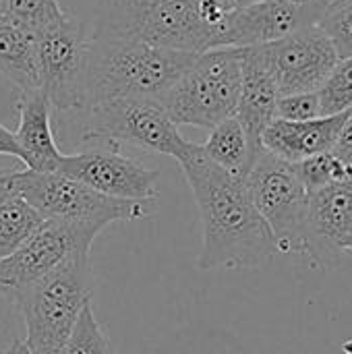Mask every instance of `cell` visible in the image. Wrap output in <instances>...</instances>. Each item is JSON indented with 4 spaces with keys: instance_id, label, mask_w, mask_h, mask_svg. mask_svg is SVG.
<instances>
[{
    "instance_id": "26",
    "label": "cell",
    "mask_w": 352,
    "mask_h": 354,
    "mask_svg": "<svg viewBox=\"0 0 352 354\" xmlns=\"http://www.w3.org/2000/svg\"><path fill=\"white\" fill-rule=\"evenodd\" d=\"M319 116H322V106H319L317 91L290 93V95H280L278 97L276 118L303 122V120H313V118H319Z\"/></svg>"
},
{
    "instance_id": "33",
    "label": "cell",
    "mask_w": 352,
    "mask_h": 354,
    "mask_svg": "<svg viewBox=\"0 0 352 354\" xmlns=\"http://www.w3.org/2000/svg\"><path fill=\"white\" fill-rule=\"evenodd\" d=\"M290 4H297V6H307V4H315V2H322V0H286Z\"/></svg>"
},
{
    "instance_id": "1",
    "label": "cell",
    "mask_w": 352,
    "mask_h": 354,
    "mask_svg": "<svg viewBox=\"0 0 352 354\" xmlns=\"http://www.w3.org/2000/svg\"><path fill=\"white\" fill-rule=\"evenodd\" d=\"M193 191L203 247L197 268L210 270H261L276 255L274 236L253 205L245 176H237L216 166L201 149L191 143L178 162Z\"/></svg>"
},
{
    "instance_id": "14",
    "label": "cell",
    "mask_w": 352,
    "mask_h": 354,
    "mask_svg": "<svg viewBox=\"0 0 352 354\" xmlns=\"http://www.w3.org/2000/svg\"><path fill=\"white\" fill-rule=\"evenodd\" d=\"M241 71H243V79H241L237 118L247 133L253 160H257V156L263 151L261 135L276 118V104L280 93L274 77L270 75L268 66L259 58L255 46L241 48Z\"/></svg>"
},
{
    "instance_id": "24",
    "label": "cell",
    "mask_w": 352,
    "mask_h": 354,
    "mask_svg": "<svg viewBox=\"0 0 352 354\" xmlns=\"http://www.w3.org/2000/svg\"><path fill=\"white\" fill-rule=\"evenodd\" d=\"M322 116H334L352 108V56L336 62L324 85L317 89Z\"/></svg>"
},
{
    "instance_id": "6",
    "label": "cell",
    "mask_w": 352,
    "mask_h": 354,
    "mask_svg": "<svg viewBox=\"0 0 352 354\" xmlns=\"http://www.w3.org/2000/svg\"><path fill=\"white\" fill-rule=\"evenodd\" d=\"M245 180L255 209L274 236L276 251L319 261L322 255L309 226V193L295 166L263 149Z\"/></svg>"
},
{
    "instance_id": "21",
    "label": "cell",
    "mask_w": 352,
    "mask_h": 354,
    "mask_svg": "<svg viewBox=\"0 0 352 354\" xmlns=\"http://www.w3.org/2000/svg\"><path fill=\"white\" fill-rule=\"evenodd\" d=\"M44 222V218L19 195L0 205V259L12 255Z\"/></svg>"
},
{
    "instance_id": "3",
    "label": "cell",
    "mask_w": 352,
    "mask_h": 354,
    "mask_svg": "<svg viewBox=\"0 0 352 354\" xmlns=\"http://www.w3.org/2000/svg\"><path fill=\"white\" fill-rule=\"evenodd\" d=\"M218 33L220 29L205 19L201 0H100L93 31L187 54L216 50Z\"/></svg>"
},
{
    "instance_id": "34",
    "label": "cell",
    "mask_w": 352,
    "mask_h": 354,
    "mask_svg": "<svg viewBox=\"0 0 352 354\" xmlns=\"http://www.w3.org/2000/svg\"><path fill=\"white\" fill-rule=\"evenodd\" d=\"M322 2H324V4L328 6V4H332V2H336V0H322Z\"/></svg>"
},
{
    "instance_id": "28",
    "label": "cell",
    "mask_w": 352,
    "mask_h": 354,
    "mask_svg": "<svg viewBox=\"0 0 352 354\" xmlns=\"http://www.w3.org/2000/svg\"><path fill=\"white\" fill-rule=\"evenodd\" d=\"M0 156H10V158H17L19 162H23V153H21V147L15 139V135L0 124Z\"/></svg>"
},
{
    "instance_id": "36",
    "label": "cell",
    "mask_w": 352,
    "mask_h": 354,
    "mask_svg": "<svg viewBox=\"0 0 352 354\" xmlns=\"http://www.w3.org/2000/svg\"><path fill=\"white\" fill-rule=\"evenodd\" d=\"M2 2H4V0H0V8H2Z\"/></svg>"
},
{
    "instance_id": "18",
    "label": "cell",
    "mask_w": 352,
    "mask_h": 354,
    "mask_svg": "<svg viewBox=\"0 0 352 354\" xmlns=\"http://www.w3.org/2000/svg\"><path fill=\"white\" fill-rule=\"evenodd\" d=\"M201 149L216 166L237 176H247L255 162L247 133L237 116L216 124L210 131L207 141L201 145Z\"/></svg>"
},
{
    "instance_id": "7",
    "label": "cell",
    "mask_w": 352,
    "mask_h": 354,
    "mask_svg": "<svg viewBox=\"0 0 352 354\" xmlns=\"http://www.w3.org/2000/svg\"><path fill=\"white\" fill-rule=\"evenodd\" d=\"M12 195L23 197L44 220L91 224L102 230L114 222L147 218V203L106 197L60 172L19 168L12 176Z\"/></svg>"
},
{
    "instance_id": "25",
    "label": "cell",
    "mask_w": 352,
    "mask_h": 354,
    "mask_svg": "<svg viewBox=\"0 0 352 354\" xmlns=\"http://www.w3.org/2000/svg\"><path fill=\"white\" fill-rule=\"evenodd\" d=\"M317 25L334 44L340 60L352 56V0H336L328 4Z\"/></svg>"
},
{
    "instance_id": "11",
    "label": "cell",
    "mask_w": 352,
    "mask_h": 354,
    "mask_svg": "<svg viewBox=\"0 0 352 354\" xmlns=\"http://www.w3.org/2000/svg\"><path fill=\"white\" fill-rule=\"evenodd\" d=\"M280 95L317 91L340 60L319 25L297 29L276 41L255 46Z\"/></svg>"
},
{
    "instance_id": "15",
    "label": "cell",
    "mask_w": 352,
    "mask_h": 354,
    "mask_svg": "<svg viewBox=\"0 0 352 354\" xmlns=\"http://www.w3.org/2000/svg\"><path fill=\"white\" fill-rule=\"evenodd\" d=\"M351 110L303 122L274 118L261 135V147L288 164H297L311 156L332 151Z\"/></svg>"
},
{
    "instance_id": "27",
    "label": "cell",
    "mask_w": 352,
    "mask_h": 354,
    "mask_svg": "<svg viewBox=\"0 0 352 354\" xmlns=\"http://www.w3.org/2000/svg\"><path fill=\"white\" fill-rule=\"evenodd\" d=\"M332 151L340 160L352 164V110L349 112V116H346V120H344V124H342V129L338 133V139H336V145H334Z\"/></svg>"
},
{
    "instance_id": "35",
    "label": "cell",
    "mask_w": 352,
    "mask_h": 354,
    "mask_svg": "<svg viewBox=\"0 0 352 354\" xmlns=\"http://www.w3.org/2000/svg\"><path fill=\"white\" fill-rule=\"evenodd\" d=\"M135 2H151V0H135Z\"/></svg>"
},
{
    "instance_id": "32",
    "label": "cell",
    "mask_w": 352,
    "mask_h": 354,
    "mask_svg": "<svg viewBox=\"0 0 352 354\" xmlns=\"http://www.w3.org/2000/svg\"><path fill=\"white\" fill-rule=\"evenodd\" d=\"M338 251H349V253H352V234L338 245Z\"/></svg>"
},
{
    "instance_id": "37",
    "label": "cell",
    "mask_w": 352,
    "mask_h": 354,
    "mask_svg": "<svg viewBox=\"0 0 352 354\" xmlns=\"http://www.w3.org/2000/svg\"><path fill=\"white\" fill-rule=\"evenodd\" d=\"M0 354H2V351H0Z\"/></svg>"
},
{
    "instance_id": "12",
    "label": "cell",
    "mask_w": 352,
    "mask_h": 354,
    "mask_svg": "<svg viewBox=\"0 0 352 354\" xmlns=\"http://www.w3.org/2000/svg\"><path fill=\"white\" fill-rule=\"evenodd\" d=\"M56 172L112 199L149 203L158 195L160 172L112 149L64 156Z\"/></svg>"
},
{
    "instance_id": "19",
    "label": "cell",
    "mask_w": 352,
    "mask_h": 354,
    "mask_svg": "<svg viewBox=\"0 0 352 354\" xmlns=\"http://www.w3.org/2000/svg\"><path fill=\"white\" fill-rule=\"evenodd\" d=\"M0 73L21 93L37 89L33 37L0 21Z\"/></svg>"
},
{
    "instance_id": "16",
    "label": "cell",
    "mask_w": 352,
    "mask_h": 354,
    "mask_svg": "<svg viewBox=\"0 0 352 354\" xmlns=\"http://www.w3.org/2000/svg\"><path fill=\"white\" fill-rule=\"evenodd\" d=\"M19 127L15 139L23 153V164L33 172H56L62 153L56 145L52 120H50V102L39 89L21 93L19 97Z\"/></svg>"
},
{
    "instance_id": "2",
    "label": "cell",
    "mask_w": 352,
    "mask_h": 354,
    "mask_svg": "<svg viewBox=\"0 0 352 354\" xmlns=\"http://www.w3.org/2000/svg\"><path fill=\"white\" fill-rule=\"evenodd\" d=\"M195 56L139 39L91 35L87 41L83 112L116 97L160 100L191 66Z\"/></svg>"
},
{
    "instance_id": "8",
    "label": "cell",
    "mask_w": 352,
    "mask_h": 354,
    "mask_svg": "<svg viewBox=\"0 0 352 354\" xmlns=\"http://www.w3.org/2000/svg\"><path fill=\"white\" fill-rule=\"evenodd\" d=\"M87 112L83 141L106 139L129 143L145 151L164 153L180 162L191 143L170 120L160 100L149 97H116L98 104Z\"/></svg>"
},
{
    "instance_id": "4",
    "label": "cell",
    "mask_w": 352,
    "mask_h": 354,
    "mask_svg": "<svg viewBox=\"0 0 352 354\" xmlns=\"http://www.w3.org/2000/svg\"><path fill=\"white\" fill-rule=\"evenodd\" d=\"M91 292L89 251H77L54 272L12 295L25 322V348L31 354H62L83 307L91 303Z\"/></svg>"
},
{
    "instance_id": "13",
    "label": "cell",
    "mask_w": 352,
    "mask_h": 354,
    "mask_svg": "<svg viewBox=\"0 0 352 354\" xmlns=\"http://www.w3.org/2000/svg\"><path fill=\"white\" fill-rule=\"evenodd\" d=\"M326 4L297 6L286 0H266L241 10L226 12L218 35V48H249L276 41L297 29L317 25Z\"/></svg>"
},
{
    "instance_id": "23",
    "label": "cell",
    "mask_w": 352,
    "mask_h": 354,
    "mask_svg": "<svg viewBox=\"0 0 352 354\" xmlns=\"http://www.w3.org/2000/svg\"><path fill=\"white\" fill-rule=\"evenodd\" d=\"M62 354H116L102 324L98 322L91 303H87L66 340Z\"/></svg>"
},
{
    "instance_id": "31",
    "label": "cell",
    "mask_w": 352,
    "mask_h": 354,
    "mask_svg": "<svg viewBox=\"0 0 352 354\" xmlns=\"http://www.w3.org/2000/svg\"><path fill=\"white\" fill-rule=\"evenodd\" d=\"M2 354H31L27 348H25V344L23 342H12L8 348H4Z\"/></svg>"
},
{
    "instance_id": "30",
    "label": "cell",
    "mask_w": 352,
    "mask_h": 354,
    "mask_svg": "<svg viewBox=\"0 0 352 354\" xmlns=\"http://www.w3.org/2000/svg\"><path fill=\"white\" fill-rule=\"evenodd\" d=\"M214 2H218L226 12H232V10H241V8H247V6H253V4H259L266 0H214Z\"/></svg>"
},
{
    "instance_id": "20",
    "label": "cell",
    "mask_w": 352,
    "mask_h": 354,
    "mask_svg": "<svg viewBox=\"0 0 352 354\" xmlns=\"http://www.w3.org/2000/svg\"><path fill=\"white\" fill-rule=\"evenodd\" d=\"M68 12L58 4V0H4L0 8V21L37 37L56 23H60Z\"/></svg>"
},
{
    "instance_id": "29",
    "label": "cell",
    "mask_w": 352,
    "mask_h": 354,
    "mask_svg": "<svg viewBox=\"0 0 352 354\" xmlns=\"http://www.w3.org/2000/svg\"><path fill=\"white\" fill-rule=\"evenodd\" d=\"M19 168H0V205L12 195V176Z\"/></svg>"
},
{
    "instance_id": "10",
    "label": "cell",
    "mask_w": 352,
    "mask_h": 354,
    "mask_svg": "<svg viewBox=\"0 0 352 354\" xmlns=\"http://www.w3.org/2000/svg\"><path fill=\"white\" fill-rule=\"evenodd\" d=\"M100 226L44 220L37 230L6 259H0V290L8 297L35 284L77 251H89Z\"/></svg>"
},
{
    "instance_id": "22",
    "label": "cell",
    "mask_w": 352,
    "mask_h": 354,
    "mask_svg": "<svg viewBox=\"0 0 352 354\" xmlns=\"http://www.w3.org/2000/svg\"><path fill=\"white\" fill-rule=\"evenodd\" d=\"M293 166H295L299 180L307 189V193H315V191H322L336 183H344V180L352 178V164L340 160L334 151H324V153L311 156Z\"/></svg>"
},
{
    "instance_id": "17",
    "label": "cell",
    "mask_w": 352,
    "mask_h": 354,
    "mask_svg": "<svg viewBox=\"0 0 352 354\" xmlns=\"http://www.w3.org/2000/svg\"><path fill=\"white\" fill-rule=\"evenodd\" d=\"M309 226L322 257V247L328 253L338 251L352 234V178L309 193Z\"/></svg>"
},
{
    "instance_id": "5",
    "label": "cell",
    "mask_w": 352,
    "mask_h": 354,
    "mask_svg": "<svg viewBox=\"0 0 352 354\" xmlns=\"http://www.w3.org/2000/svg\"><path fill=\"white\" fill-rule=\"evenodd\" d=\"M241 79V48L207 50L195 56L160 104L176 127L212 131L222 120L237 116Z\"/></svg>"
},
{
    "instance_id": "9",
    "label": "cell",
    "mask_w": 352,
    "mask_h": 354,
    "mask_svg": "<svg viewBox=\"0 0 352 354\" xmlns=\"http://www.w3.org/2000/svg\"><path fill=\"white\" fill-rule=\"evenodd\" d=\"M87 41L83 23L73 15L33 39L37 89L60 112H81L85 106Z\"/></svg>"
}]
</instances>
